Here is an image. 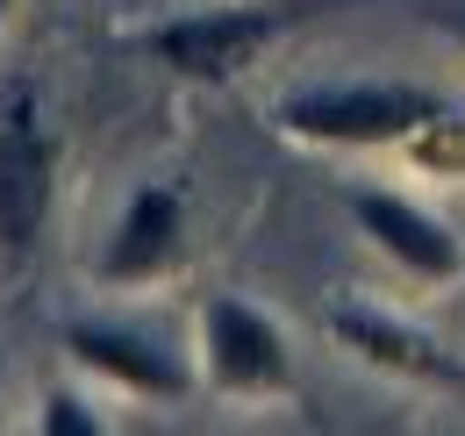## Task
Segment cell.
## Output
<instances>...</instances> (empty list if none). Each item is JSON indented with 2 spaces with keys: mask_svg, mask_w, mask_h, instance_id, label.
<instances>
[{
  "mask_svg": "<svg viewBox=\"0 0 465 436\" xmlns=\"http://www.w3.org/2000/svg\"><path fill=\"white\" fill-rule=\"evenodd\" d=\"M7 7H15V0H0V22H7Z\"/></svg>",
  "mask_w": 465,
  "mask_h": 436,
  "instance_id": "30bf717a",
  "label": "cell"
},
{
  "mask_svg": "<svg viewBox=\"0 0 465 436\" xmlns=\"http://www.w3.org/2000/svg\"><path fill=\"white\" fill-rule=\"evenodd\" d=\"M437 114H451L444 94L408 86V79H337V86H301L280 101V129L301 144H408L415 129H430Z\"/></svg>",
  "mask_w": 465,
  "mask_h": 436,
  "instance_id": "6da1fadb",
  "label": "cell"
},
{
  "mask_svg": "<svg viewBox=\"0 0 465 436\" xmlns=\"http://www.w3.org/2000/svg\"><path fill=\"white\" fill-rule=\"evenodd\" d=\"M201 358H208V380L223 393H287L293 386V358H287V336L265 322L251 301H208L201 315Z\"/></svg>",
  "mask_w": 465,
  "mask_h": 436,
  "instance_id": "277c9868",
  "label": "cell"
},
{
  "mask_svg": "<svg viewBox=\"0 0 465 436\" xmlns=\"http://www.w3.org/2000/svg\"><path fill=\"white\" fill-rule=\"evenodd\" d=\"M293 22V0H243V7H208V15H179L151 36V51L173 64L179 79L223 86L243 64H258V51Z\"/></svg>",
  "mask_w": 465,
  "mask_h": 436,
  "instance_id": "7a4b0ae2",
  "label": "cell"
},
{
  "mask_svg": "<svg viewBox=\"0 0 465 436\" xmlns=\"http://www.w3.org/2000/svg\"><path fill=\"white\" fill-rule=\"evenodd\" d=\"M51 215V136L29 86L0 101V251H29Z\"/></svg>",
  "mask_w": 465,
  "mask_h": 436,
  "instance_id": "3957f363",
  "label": "cell"
},
{
  "mask_svg": "<svg viewBox=\"0 0 465 436\" xmlns=\"http://www.w3.org/2000/svg\"><path fill=\"white\" fill-rule=\"evenodd\" d=\"M64 343H72V358H79V365L108 372V380L129 386V393H151V401H179V393H186V365H179L173 351H158L151 336H136V329L79 322Z\"/></svg>",
  "mask_w": 465,
  "mask_h": 436,
  "instance_id": "52a82bcc",
  "label": "cell"
},
{
  "mask_svg": "<svg viewBox=\"0 0 465 436\" xmlns=\"http://www.w3.org/2000/svg\"><path fill=\"white\" fill-rule=\"evenodd\" d=\"M351 215L358 229L401 265V272L430 279V286H451L465 279V243L451 236V222H437L430 208H415L408 193H387V186H358L351 193Z\"/></svg>",
  "mask_w": 465,
  "mask_h": 436,
  "instance_id": "5b68a950",
  "label": "cell"
},
{
  "mask_svg": "<svg viewBox=\"0 0 465 436\" xmlns=\"http://www.w3.org/2000/svg\"><path fill=\"white\" fill-rule=\"evenodd\" d=\"M337 343L358 351L365 365H380V372H394V380H415V386H465V372L422 336V329L394 322V315H380V308H337Z\"/></svg>",
  "mask_w": 465,
  "mask_h": 436,
  "instance_id": "8992f818",
  "label": "cell"
},
{
  "mask_svg": "<svg viewBox=\"0 0 465 436\" xmlns=\"http://www.w3.org/2000/svg\"><path fill=\"white\" fill-rule=\"evenodd\" d=\"M44 430H51V436H94L101 422L86 415V401H72V393H51V401H44Z\"/></svg>",
  "mask_w": 465,
  "mask_h": 436,
  "instance_id": "9c48e42d",
  "label": "cell"
},
{
  "mask_svg": "<svg viewBox=\"0 0 465 436\" xmlns=\"http://www.w3.org/2000/svg\"><path fill=\"white\" fill-rule=\"evenodd\" d=\"M179 236H186L179 193H173V186H143V193H129V208H122L101 272H108V279H151V272H165V265L179 258Z\"/></svg>",
  "mask_w": 465,
  "mask_h": 436,
  "instance_id": "ba28073f",
  "label": "cell"
}]
</instances>
